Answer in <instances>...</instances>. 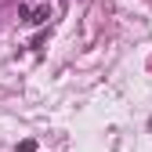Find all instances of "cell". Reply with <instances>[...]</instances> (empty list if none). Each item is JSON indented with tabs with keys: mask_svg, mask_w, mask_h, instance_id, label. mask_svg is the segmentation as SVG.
I'll return each instance as SVG.
<instances>
[{
	"mask_svg": "<svg viewBox=\"0 0 152 152\" xmlns=\"http://www.w3.org/2000/svg\"><path fill=\"white\" fill-rule=\"evenodd\" d=\"M33 148H36L33 141H22V145H18V152H33Z\"/></svg>",
	"mask_w": 152,
	"mask_h": 152,
	"instance_id": "1",
	"label": "cell"
}]
</instances>
